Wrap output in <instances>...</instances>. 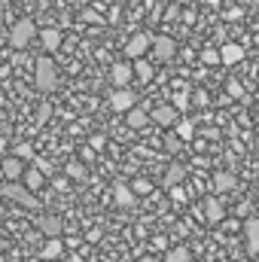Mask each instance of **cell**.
Returning <instances> with one entry per match:
<instances>
[{
    "instance_id": "5bb4252c",
    "label": "cell",
    "mask_w": 259,
    "mask_h": 262,
    "mask_svg": "<svg viewBox=\"0 0 259 262\" xmlns=\"http://www.w3.org/2000/svg\"><path fill=\"white\" fill-rule=\"evenodd\" d=\"M61 253H64V244H61V238H49V241L43 244V250H40V256H43L46 262L61 259Z\"/></svg>"
},
{
    "instance_id": "277c9868",
    "label": "cell",
    "mask_w": 259,
    "mask_h": 262,
    "mask_svg": "<svg viewBox=\"0 0 259 262\" xmlns=\"http://www.w3.org/2000/svg\"><path fill=\"white\" fill-rule=\"evenodd\" d=\"M149 46H153V37L149 34H134L128 43H125V58H131V61L143 58L149 52Z\"/></svg>"
},
{
    "instance_id": "44dd1931",
    "label": "cell",
    "mask_w": 259,
    "mask_h": 262,
    "mask_svg": "<svg viewBox=\"0 0 259 262\" xmlns=\"http://www.w3.org/2000/svg\"><path fill=\"white\" fill-rule=\"evenodd\" d=\"M183 177H186V171H183L180 165H174V168H171V171L165 174V183H168V186H174V183H180Z\"/></svg>"
},
{
    "instance_id": "6da1fadb",
    "label": "cell",
    "mask_w": 259,
    "mask_h": 262,
    "mask_svg": "<svg viewBox=\"0 0 259 262\" xmlns=\"http://www.w3.org/2000/svg\"><path fill=\"white\" fill-rule=\"evenodd\" d=\"M55 61L49 55H40L37 58V89L40 92H52L55 89Z\"/></svg>"
},
{
    "instance_id": "4dcf8cb0",
    "label": "cell",
    "mask_w": 259,
    "mask_h": 262,
    "mask_svg": "<svg viewBox=\"0 0 259 262\" xmlns=\"http://www.w3.org/2000/svg\"><path fill=\"white\" fill-rule=\"evenodd\" d=\"M0 262H3V256H0Z\"/></svg>"
},
{
    "instance_id": "7c38bea8",
    "label": "cell",
    "mask_w": 259,
    "mask_h": 262,
    "mask_svg": "<svg viewBox=\"0 0 259 262\" xmlns=\"http://www.w3.org/2000/svg\"><path fill=\"white\" fill-rule=\"evenodd\" d=\"M223 216H226L223 201H220V198H207V201H204V220H207V223H220Z\"/></svg>"
},
{
    "instance_id": "2e32d148",
    "label": "cell",
    "mask_w": 259,
    "mask_h": 262,
    "mask_svg": "<svg viewBox=\"0 0 259 262\" xmlns=\"http://www.w3.org/2000/svg\"><path fill=\"white\" fill-rule=\"evenodd\" d=\"M61 40H64V37H61L58 28H43V31H40V43H43L46 49H52V52L61 46Z\"/></svg>"
},
{
    "instance_id": "d6a6232c",
    "label": "cell",
    "mask_w": 259,
    "mask_h": 262,
    "mask_svg": "<svg viewBox=\"0 0 259 262\" xmlns=\"http://www.w3.org/2000/svg\"><path fill=\"white\" fill-rule=\"evenodd\" d=\"M0 46H3V43H0Z\"/></svg>"
},
{
    "instance_id": "7402d4cb",
    "label": "cell",
    "mask_w": 259,
    "mask_h": 262,
    "mask_svg": "<svg viewBox=\"0 0 259 262\" xmlns=\"http://www.w3.org/2000/svg\"><path fill=\"white\" fill-rule=\"evenodd\" d=\"M165 259L168 262H189V250H186V247H174Z\"/></svg>"
},
{
    "instance_id": "e0dca14e",
    "label": "cell",
    "mask_w": 259,
    "mask_h": 262,
    "mask_svg": "<svg viewBox=\"0 0 259 262\" xmlns=\"http://www.w3.org/2000/svg\"><path fill=\"white\" fill-rule=\"evenodd\" d=\"M244 235H247V250L250 253H259V220H247Z\"/></svg>"
},
{
    "instance_id": "ac0fdd59",
    "label": "cell",
    "mask_w": 259,
    "mask_h": 262,
    "mask_svg": "<svg viewBox=\"0 0 259 262\" xmlns=\"http://www.w3.org/2000/svg\"><path fill=\"white\" fill-rule=\"evenodd\" d=\"M213 186H217V192H232L235 189V177L229 171H217L213 174Z\"/></svg>"
},
{
    "instance_id": "ba28073f",
    "label": "cell",
    "mask_w": 259,
    "mask_h": 262,
    "mask_svg": "<svg viewBox=\"0 0 259 262\" xmlns=\"http://www.w3.org/2000/svg\"><path fill=\"white\" fill-rule=\"evenodd\" d=\"M110 79H113V85H116V89H128L131 79H134V70H131V64L119 61V64L110 67Z\"/></svg>"
},
{
    "instance_id": "30bf717a",
    "label": "cell",
    "mask_w": 259,
    "mask_h": 262,
    "mask_svg": "<svg viewBox=\"0 0 259 262\" xmlns=\"http://www.w3.org/2000/svg\"><path fill=\"white\" fill-rule=\"evenodd\" d=\"M244 58V49L238 46V43H226V46H220V64H238Z\"/></svg>"
},
{
    "instance_id": "f1b7e54d",
    "label": "cell",
    "mask_w": 259,
    "mask_h": 262,
    "mask_svg": "<svg viewBox=\"0 0 259 262\" xmlns=\"http://www.w3.org/2000/svg\"><path fill=\"white\" fill-rule=\"evenodd\" d=\"M174 3H189V0H174Z\"/></svg>"
},
{
    "instance_id": "8fae6325",
    "label": "cell",
    "mask_w": 259,
    "mask_h": 262,
    "mask_svg": "<svg viewBox=\"0 0 259 262\" xmlns=\"http://www.w3.org/2000/svg\"><path fill=\"white\" fill-rule=\"evenodd\" d=\"M43 180H46V174L40 168H25V174H21V183H25L28 192H37L43 186Z\"/></svg>"
},
{
    "instance_id": "ffe728a7",
    "label": "cell",
    "mask_w": 259,
    "mask_h": 262,
    "mask_svg": "<svg viewBox=\"0 0 259 262\" xmlns=\"http://www.w3.org/2000/svg\"><path fill=\"white\" fill-rule=\"evenodd\" d=\"M131 70H134V76H137V79H149V76H153V70H149V64H146L143 58H137V61L131 64Z\"/></svg>"
},
{
    "instance_id": "8992f818",
    "label": "cell",
    "mask_w": 259,
    "mask_h": 262,
    "mask_svg": "<svg viewBox=\"0 0 259 262\" xmlns=\"http://www.w3.org/2000/svg\"><path fill=\"white\" fill-rule=\"evenodd\" d=\"M153 55H156V61H171L174 55H177V43L171 40V37H153Z\"/></svg>"
},
{
    "instance_id": "83f0119b",
    "label": "cell",
    "mask_w": 259,
    "mask_h": 262,
    "mask_svg": "<svg viewBox=\"0 0 259 262\" xmlns=\"http://www.w3.org/2000/svg\"><path fill=\"white\" fill-rule=\"evenodd\" d=\"M67 262H82V259H79V256H70V259H67Z\"/></svg>"
},
{
    "instance_id": "9c48e42d",
    "label": "cell",
    "mask_w": 259,
    "mask_h": 262,
    "mask_svg": "<svg viewBox=\"0 0 259 262\" xmlns=\"http://www.w3.org/2000/svg\"><path fill=\"white\" fill-rule=\"evenodd\" d=\"M0 168H3V177H6L9 183L21 180V174H25V162H21V159H15V156H6Z\"/></svg>"
},
{
    "instance_id": "4fadbf2b",
    "label": "cell",
    "mask_w": 259,
    "mask_h": 262,
    "mask_svg": "<svg viewBox=\"0 0 259 262\" xmlns=\"http://www.w3.org/2000/svg\"><path fill=\"white\" fill-rule=\"evenodd\" d=\"M125 125L134 131H140V128H146L149 125V113H143L140 107H131L128 113H125Z\"/></svg>"
},
{
    "instance_id": "f546056e",
    "label": "cell",
    "mask_w": 259,
    "mask_h": 262,
    "mask_svg": "<svg viewBox=\"0 0 259 262\" xmlns=\"http://www.w3.org/2000/svg\"><path fill=\"white\" fill-rule=\"evenodd\" d=\"M256 122H259V107H256Z\"/></svg>"
},
{
    "instance_id": "1f68e13d",
    "label": "cell",
    "mask_w": 259,
    "mask_h": 262,
    "mask_svg": "<svg viewBox=\"0 0 259 262\" xmlns=\"http://www.w3.org/2000/svg\"><path fill=\"white\" fill-rule=\"evenodd\" d=\"M0 247H3V244H0Z\"/></svg>"
},
{
    "instance_id": "484cf974",
    "label": "cell",
    "mask_w": 259,
    "mask_h": 262,
    "mask_svg": "<svg viewBox=\"0 0 259 262\" xmlns=\"http://www.w3.org/2000/svg\"><path fill=\"white\" fill-rule=\"evenodd\" d=\"M171 107H174V110H186V107H189V98H186V95H177Z\"/></svg>"
},
{
    "instance_id": "cb8c5ba5",
    "label": "cell",
    "mask_w": 259,
    "mask_h": 262,
    "mask_svg": "<svg viewBox=\"0 0 259 262\" xmlns=\"http://www.w3.org/2000/svg\"><path fill=\"white\" fill-rule=\"evenodd\" d=\"M174 128H177V134H180V137H192L195 125H192V119H180V122H177Z\"/></svg>"
},
{
    "instance_id": "d6986e66",
    "label": "cell",
    "mask_w": 259,
    "mask_h": 262,
    "mask_svg": "<svg viewBox=\"0 0 259 262\" xmlns=\"http://www.w3.org/2000/svg\"><path fill=\"white\" fill-rule=\"evenodd\" d=\"M113 198H116L119 207H131V204H134V192H131V186H125V183H119V186L113 189Z\"/></svg>"
},
{
    "instance_id": "52a82bcc",
    "label": "cell",
    "mask_w": 259,
    "mask_h": 262,
    "mask_svg": "<svg viewBox=\"0 0 259 262\" xmlns=\"http://www.w3.org/2000/svg\"><path fill=\"white\" fill-rule=\"evenodd\" d=\"M149 122H156V125H162V128H171V125L180 122V113H177L171 104H162V107H156V110L149 113Z\"/></svg>"
},
{
    "instance_id": "d4e9b609",
    "label": "cell",
    "mask_w": 259,
    "mask_h": 262,
    "mask_svg": "<svg viewBox=\"0 0 259 262\" xmlns=\"http://www.w3.org/2000/svg\"><path fill=\"white\" fill-rule=\"evenodd\" d=\"M131 192H134V195H146V192H149V183H146V180H134V183H131Z\"/></svg>"
},
{
    "instance_id": "5b68a950",
    "label": "cell",
    "mask_w": 259,
    "mask_h": 262,
    "mask_svg": "<svg viewBox=\"0 0 259 262\" xmlns=\"http://www.w3.org/2000/svg\"><path fill=\"white\" fill-rule=\"evenodd\" d=\"M110 107H113L116 113H128L131 107H137V95L131 92V85L128 89H116V92L110 95Z\"/></svg>"
},
{
    "instance_id": "4316f807",
    "label": "cell",
    "mask_w": 259,
    "mask_h": 262,
    "mask_svg": "<svg viewBox=\"0 0 259 262\" xmlns=\"http://www.w3.org/2000/svg\"><path fill=\"white\" fill-rule=\"evenodd\" d=\"M67 174H70V177H76V180H82V177H85L82 165H67Z\"/></svg>"
},
{
    "instance_id": "9a60e30c",
    "label": "cell",
    "mask_w": 259,
    "mask_h": 262,
    "mask_svg": "<svg viewBox=\"0 0 259 262\" xmlns=\"http://www.w3.org/2000/svg\"><path fill=\"white\" fill-rule=\"evenodd\" d=\"M37 226H40V232H43V235H49V238H58V235H61V229H64L58 216H40V220H37Z\"/></svg>"
},
{
    "instance_id": "7a4b0ae2",
    "label": "cell",
    "mask_w": 259,
    "mask_h": 262,
    "mask_svg": "<svg viewBox=\"0 0 259 262\" xmlns=\"http://www.w3.org/2000/svg\"><path fill=\"white\" fill-rule=\"evenodd\" d=\"M34 37H37V28L31 21H15L12 31H9V46L12 49H28Z\"/></svg>"
},
{
    "instance_id": "603a6c76",
    "label": "cell",
    "mask_w": 259,
    "mask_h": 262,
    "mask_svg": "<svg viewBox=\"0 0 259 262\" xmlns=\"http://www.w3.org/2000/svg\"><path fill=\"white\" fill-rule=\"evenodd\" d=\"M201 61H204V64H220V49L207 46V49L201 52Z\"/></svg>"
},
{
    "instance_id": "3957f363",
    "label": "cell",
    "mask_w": 259,
    "mask_h": 262,
    "mask_svg": "<svg viewBox=\"0 0 259 262\" xmlns=\"http://www.w3.org/2000/svg\"><path fill=\"white\" fill-rule=\"evenodd\" d=\"M3 198H12V201H18V204H25V207H37V204H40V201L34 198V192H28L25 183H18V180L3 186Z\"/></svg>"
}]
</instances>
